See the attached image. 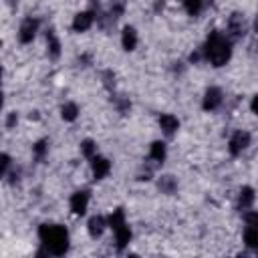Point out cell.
<instances>
[{
	"mask_svg": "<svg viewBox=\"0 0 258 258\" xmlns=\"http://www.w3.org/2000/svg\"><path fill=\"white\" fill-rule=\"evenodd\" d=\"M38 236L42 240V244L46 246V250L54 256H62L69 250V234L62 226L56 224H42L38 228Z\"/></svg>",
	"mask_w": 258,
	"mask_h": 258,
	"instance_id": "6da1fadb",
	"label": "cell"
},
{
	"mask_svg": "<svg viewBox=\"0 0 258 258\" xmlns=\"http://www.w3.org/2000/svg\"><path fill=\"white\" fill-rule=\"evenodd\" d=\"M204 52H206V58H208L214 67H222V64L228 62V58H230V54H232L230 40H228L222 32L214 30V32H210V36H208V40H206Z\"/></svg>",
	"mask_w": 258,
	"mask_h": 258,
	"instance_id": "7a4b0ae2",
	"label": "cell"
},
{
	"mask_svg": "<svg viewBox=\"0 0 258 258\" xmlns=\"http://www.w3.org/2000/svg\"><path fill=\"white\" fill-rule=\"evenodd\" d=\"M248 145H250V135H248L246 131H236V133L232 135V139H230V153H232V155H238V153H242Z\"/></svg>",
	"mask_w": 258,
	"mask_h": 258,
	"instance_id": "3957f363",
	"label": "cell"
},
{
	"mask_svg": "<svg viewBox=\"0 0 258 258\" xmlns=\"http://www.w3.org/2000/svg\"><path fill=\"white\" fill-rule=\"evenodd\" d=\"M36 28H38V20H34V18H24V22L20 24V34H18V38H20V42H30L32 38H34V34H36Z\"/></svg>",
	"mask_w": 258,
	"mask_h": 258,
	"instance_id": "277c9868",
	"label": "cell"
},
{
	"mask_svg": "<svg viewBox=\"0 0 258 258\" xmlns=\"http://www.w3.org/2000/svg\"><path fill=\"white\" fill-rule=\"evenodd\" d=\"M87 204H89V191H77V194H73V198H71V210H73V214L83 216L87 212Z\"/></svg>",
	"mask_w": 258,
	"mask_h": 258,
	"instance_id": "5b68a950",
	"label": "cell"
},
{
	"mask_svg": "<svg viewBox=\"0 0 258 258\" xmlns=\"http://www.w3.org/2000/svg\"><path fill=\"white\" fill-rule=\"evenodd\" d=\"M222 103V91L218 87H210L204 95V109L206 111H214L218 105Z\"/></svg>",
	"mask_w": 258,
	"mask_h": 258,
	"instance_id": "8992f818",
	"label": "cell"
},
{
	"mask_svg": "<svg viewBox=\"0 0 258 258\" xmlns=\"http://www.w3.org/2000/svg\"><path fill=\"white\" fill-rule=\"evenodd\" d=\"M228 30H230L232 36H236V38L246 32V22H244V16H242L240 12H234V14L230 16V20H228Z\"/></svg>",
	"mask_w": 258,
	"mask_h": 258,
	"instance_id": "52a82bcc",
	"label": "cell"
},
{
	"mask_svg": "<svg viewBox=\"0 0 258 258\" xmlns=\"http://www.w3.org/2000/svg\"><path fill=\"white\" fill-rule=\"evenodd\" d=\"M91 159H93V161H91V167H93V175H95V179L105 177V175L109 173V169H111V163H109L105 157H99V155H93Z\"/></svg>",
	"mask_w": 258,
	"mask_h": 258,
	"instance_id": "ba28073f",
	"label": "cell"
},
{
	"mask_svg": "<svg viewBox=\"0 0 258 258\" xmlns=\"http://www.w3.org/2000/svg\"><path fill=\"white\" fill-rule=\"evenodd\" d=\"M91 24H93V12H79V14L75 16V20H73V28H75L77 32L87 30Z\"/></svg>",
	"mask_w": 258,
	"mask_h": 258,
	"instance_id": "9c48e42d",
	"label": "cell"
},
{
	"mask_svg": "<svg viewBox=\"0 0 258 258\" xmlns=\"http://www.w3.org/2000/svg\"><path fill=\"white\" fill-rule=\"evenodd\" d=\"M121 44L125 50H133L137 46V32L133 26H125L123 28V36H121Z\"/></svg>",
	"mask_w": 258,
	"mask_h": 258,
	"instance_id": "30bf717a",
	"label": "cell"
},
{
	"mask_svg": "<svg viewBox=\"0 0 258 258\" xmlns=\"http://www.w3.org/2000/svg\"><path fill=\"white\" fill-rule=\"evenodd\" d=\"M159 125H161V129H163L165 135H173L177 131V127H179V121L173 115H161L159 117Z\"/></svg>",
	"mask_w": 258,
	"mask_h": 258,
	"instance_id": "8fae6325",
	"label": "cell"
},
{
	"mask_svg": "<svg viewBox=\"0 0 258 258\" xmlns=\"http://www.w3.org/2000/svg\"><path fill=\"white\" fill-rule=\"evenodd\" d=\"M105 226H107V222H105L103 216H93V218L89 220V234H91L93 238H97V236L103 234Z\"/></svg>",
	"mask_w": 258,
	"mask_h": 258,
	"instance_id": "7c38bea8",
	"label": "cell"
},
{
	"mask_svg": "<svg viewBox=\"0 0 258 258\" xmlns=\"http://www.w3.org/2000/svg\"><path fill=\"white\" fill-rule=\"evenodd\" d=\"M115 238H117V248H119V250L125 248L127 242L131 240V230H129V226H127V224L119 226V228L115 230Z\"/></svg>",
	"mask_w": 258,
	"mask_h": 258,
	"instance_id": "4fadbf2b",
	"label": "cell"
},
{
	"mask_svg": "<svg viewBox=\"0 0 258 258\" xmlns=\"http://www.w3.org/2000/svg\"><path fill=\"white\" fill-rule=\"evenodd\" d=\"M252 202H254V189L252 187H242L240 189V196H238V206L242 208V210H246V208H250L252 206Z\"/></svg>",
	"mask_w": 258,
	"mask_h": 258,
	"instance_id": "5bb4252c",
	"label": "cell"
},
{
	"mask_svg": "<svg viewBox=\"0 0 258 258\" xmlns=\"http://www.w3.org/2000/svg\"><path fill=\"white\" fill-rule=\"evenodd\" d=\"M149 155L155 161H163V157H165V145L161 141H153L151 143V149H149Z\"/></svg>",
	"mask_w": 258,
	"mask_h": 258,
	"instance_id": "9a60e30c",
	"label": "cell"
},
{
	"mask_svg": "<svg viewBox=\"0 0 258 258\" xmlns=\"http://www.w3.org/2000/svg\"><path fill=\"white\" fill-rule=\"evenodd\" d=\"M60 115H62V119H64V121H75V119H77V115H79V109H77V105H75V103H67V105H62Z\"/></svg>",
	"mask_w": 258,
	"mask_h": 258,
	"instance_id": "2e32d148",
	"label": "cell"
},
{
	"mask_svg": "<svg viewBox=\"0 0 258 258\" xmlns=\"http://www.w3.org/2000/svg\"><path fill=\"white\" fill-rule=\"evenodd\" d=\"M244 242H246L250 248H258V228L248 226L246 232H244Z\"/></svg>",
	"mask_w": 258,
	"mask_h": 258,
	"instance_id": "e0dca14e",
	"label": "cell"
},
{
	"mask_svg": "<svg viewBox=\"0 0 258 258\" xmlns=\"http://www.w3.org/2000/svg\"><path fill=\"white\" fill-rule=\"evenodd\" d=\"M125 224V214H123V210L119 208V210H113V214L109 216V226L113 228V230H117L119 226H123Z\"/></svg>",
	"mask_w": 258,
	"mask_h": 258,
	"instance_id": "ac0fdd59",
	"label": "cell"
},
{
	"mask_svg": "<svg viewBox=\"0 0 258 258\" xmlns=\"http://www.w3.org/2000/svg\"><path fill=\"white\" fill-rule=\"evenodd\" d=\"M202 4H204L202 0H183V6H185V10H187V14H191V16L200 14Z\"/></svg>",
	"mask_w": 258,
	"mask_h": 258,
	"instance_id": "d6986e66",
	"label": "cell"
},
{
	"mask_svg": "<svg viewBox=\"0 0 258 258\" xmlns=\"http://www.w3.org/2000/svg\"><path fill=\"white\" fill-rule=\"evenodd\" d=\"M46 40H48L50 56H52V58H56V56H58V52H60V50H58V48H60V46H58V40L54 38V34H52V32H48V34H46Z\"/></svg>",
	"mask_w": 258,
	"mask_h": 258,
	"instance_id": "ffe728a7",
	"label": "cell"
},
{
	"mask_svg": "<svg viewBox=\"0 0 258 258\" xmlns=\"http://www.w3.org/2000/svg\"><path fill=\"white\" fill-rule=\"evenodd\" d=\"M159 187H161L163 191L171 194V191L175 189V181H173V177H171V175H165V177H161V181H159Z\"/></svg>",
	"mask_w": 258,
	"mask_h": 258,
	"instance_id": "44dd1931",
	"label": "cell"
},
{
	"mask_svg": "<svg viewBox=\"0 0 258 258\" xmlns=\"http://www.w3.org/2000/svg\"><path fill=\"white\" fill-rule=\"evenodd\" d=\"M81 147H83V153H85L87 157H93V155H95V151H97V145H95L91 139H85Z\"/></svg>",
	"mask_w": 258,
	"mask_h": 258,
	"instance_id": "7402d4cb",
	"label": "cell"
},
{
	"mask_svg": "<svg viewBox=\"0 0 258 258\" xmlns=\"http://www.w3.org/2000/svg\"><path fill=\"white\" fill-rule=\"evenodd\" d=\"M246 226L258 228V212H248L246 214Z\"/></svg>",
	"mask_w": 258,
	"mask_h": 258,
	"instance_id": "603a6c76",
	"label": "cell"
},
{
	"mask_svg": "<svg viewBox=\"0 0 258 258\" xmlns=\"http://www.w3.org/2000/svg\"><path fill=\"white\" fill-rule=\"evenodd\" d=\"M44 151H46V141H38V143L34 145V153H36V157H42Z\"/></svg>",
	"mask_w": 258,
	"mask_h": 258,
	"instance_id": "cb8c5ba5",
	"label": "cell"
},
{
	"mask_svg": "<svg viewBox=\"0 0 258 258\" xmlns=\"http://www.w3.org/2000/svg\"><path fill=\"white\" fill-rule=\"evenodd\" d=\"M8 165H10V157L4 153V155H2V175H6V169H8Z\"/></svg>",
	"mask_w": 258,
	"mask_h": 258,
	"instance_id": "d4e9b609",
	"label": "cell"
},
{
	"mask_svg": "<svg viewBox=\"0 0 258 258\" xmlns=\"http://www.w3.org/2000/svg\"><path fill=\"white\" fill-rule=\"evenodd\" d=\"M14 123H16V113H10L8 119H6V127H12Z\"/></svg>",
	"mask_w": 258,
	"mask_h": 258,
	"instance_id": "484cf974",
	"label": "cell"
},
{
	"mask_svg": "<svg viewBox=\"0 0 258 258\" xmlns=\"http://www.w3.org/2000/svg\"><path fill=\"white\" fill-rule=\"evenodd\" d=\"M250 107H252V111H254V113L258 115V95H256V97L252 99V105H250Z\"/></svg>",
	"mask_w": 258,
	"mask_h": 258,
	"instance_id": "4316f807",
	"label": "cell"
},
{
	"mask_svg": "<svg viewBox=\"0 0 258 258\" xmlns=\"http://www.w3.org/2000/svg\"><path fill=\"white\" fill-rule=\"evenodd\" d=\"M254 26H256V32H258V16H256V22H254Z\"/></svg>",
	"mask_w": 258,
	"mask_h": 258,
	"instance_id": "83f0119b",
	"label": "cell"
}]
</instances>
